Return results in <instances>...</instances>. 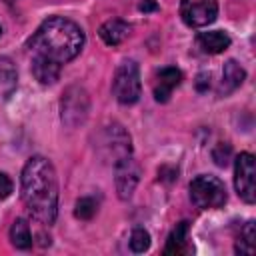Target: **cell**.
<instances>
[{
	"label": "cell",
	"instance_id": "cell-6",
	"mask_svg": "<svg viewBox=\"0 0 256 256\" xmlns=\"http://www.w3.org/2000/svg\"><path fill=\"white\" fill-rule=\"evenodd\" d=\"M100 154L104 160H108L112 166L120 162L126 156H132V138L126 132V128L118 122L108 124L100 134Z\"/></svg>",
	"mask_w": 256,
	"mask_h": 256
},
{
	"label": "cell",
	"instance_id": "cell-22",
	"mask_svg": "<svg viewBox=\"0 0 256 256\" xmlns=\"http://www.w3.org/2000/svg\"><path fill=\"white\" fill-rule=\"evenodd\" d=\"M12 180H10V176L8 174H4V172H0V200H6L10 194H12Z\"/></svg>",
	"mask_w": 256,
	"mask_h": 256
},
{
	"label": "cell",
	"instance_id": "cell-12",
	"mask_svg": "<svg viewBox=\"0 0 256 256\" xmlns=\"http://www.w3.org/2000/svg\"><path fill=\"white\" fill-rule=\"evenodd\" d=\"M246 78V70L236 62V60H226L222 68V80L218 86V96H228L232 94Z\"/></svg>",
	"mask_w": 256,
	"mask_h": 256
},
{
	"label": "cell",
	"instance_id": "cell-9",
	"mask_svg": "<svg viewBox=\"0 0 256 256\" xmlns=\"http://www.w3.org/2000/svg\"><path fill=\"white\" fill-rule=\"evenodd\" d=\"M140 180V166L134 156H126L114 164V184L120 200H130Z\"/></svg>",
	"mask_w": 256,
	"mask_h": 256
},
{
	"label": "cell",
	"instance_id": "cell-21",
	"mask_svg": "<svg viewBox=\"0 0 256 256\" xmlns=\"http://www.w3.org/2000/svg\"><path fill=\"white\" fill-rule=\"evenodd\" d=\"M212 158H214V162L218 164V166H228V162H230V158H232V148H230V144L228 142H218L216 146H214V150H212Z\"/></svg>",
	"mask_w": 256,
	"mask_h": 256
},
{
	"label": "cell",
	"instance_id": "cell-19",
	"mask_svg": "<svg viewBox=\"0 0 256 256\" xmlns=\"http://www.w3.org/2000/svg\"><path fill=\"white\" fill-rule=\"evenodd\" d=\"M96 212H98V202H96V198H92V196H82V198H78L76 208H74V216H76V218H80V220H90V218H94Z\"/></svg>",
	"mask_w": 256,
	"mask_h": 256
},
{
	"label": "cell",
	"instance_id": "cell-23",
	"mask_svg": "<svg viewBox=\"0 0 256 256\" xmlns=\"http://www.w3.org/2000/svg\"><path fill=\"white\" fill-rule=\"evenodd\" d=\"M208 88H210V74H206V72L198 74V78H196V90L198 92H206Z\"/></svg>",
	"mask_w": 256,
	"mask_h": 256
},
{
	"label": "cell",
	"instance_id": "cell-20",
	"mask_svg": "<svg viewBox=\"0 0 256 256\" xmlns=\"http://www.w3.org/2000/svg\"><path fill=\"white\" fill-rule=\"evenodd\" d=\"M130 248L132 252H146L150 248V234L144 228H134L130 234Z\"/></svg>",
	"mask_w": 256,
	"mask_h": 256
},
{
	"label": "cell",
	"instance_id": "cell-13",
	"mask_svg": "<svg viewBox=\"0 0 256 256\" xmlns=\"http://www.w3.org/2000/svg\"><path fill=\"white\" fill-rule=\"evenodd\" d=\"M230 36L224 30H210V32H200L196 36V44L204 54H220L230 46Z\"/></svg>",
	"mask_w": 256,
	"mask_h": 256
},
{
	"label": "cell",
	"instance_id": "cell-18",
	"mask_svg": "<svg viewBox=\"0 0 256 256\" xmlns=\"http://www.w3.org/2000/svg\"><path fill=\"white\" fill-rule=\"evenodd\" d=\"M256 248V228H254V220H248L246 224H242L238 240H236V252L238 254H254Z\"/></svg>",
	"mask_w": 256,
	"mask_h": 256
},
{
	"label": "cell",
	"instance_id": "cell-4",
	"mask_svg": "<svg viewBox=\"0 0 256 256\" xmlns=\"http://www.w3.org/2000/svg\"><path fill=\"white\" fill-rule=\"evenodd\" d=\"M112 92L116 100L124 106L138 102L142 84H140V70L134 60H122L118 64L114 72V80H112Z\"/></svg>",
	"mask_w": 256,
	"mask_h": 256
},
{
	"label": "cell",
	"instance_id": "cell-1",
	"mask_svg": "<svg viewBox=\"0 0 256 256\" xmlns=\"http://www.w3.org/2000/svg\"><path fill=\"white\" fill-rule=\"evenodd\" d=\"M22 202L40 224H52L58 214V176L44 156H32L20 176Z\"/></svg>",
	"mask_w": 256,
	"mask_h": 256
},
{
	"label": "cell",
	"instance_id": "cell-14",
	"mask_svg": "<svg viewBox=\"0 0 256 256\" xmlns=\"http://www.w3.org/2000/svg\"><path fill=\"white\" fill-rule=\"evenodd\" d=\"M98 34H100V38H102L104 44L118 46V44H122L130 36V26L124 20H120V18H110V20H106L100 26Z\"/></svg>",
	"mask_w": 256,
	"mask_h": 256
},
{
	"label": "cell",
	"instance_id": "cell-15",
	"mask_svg": "<svg viewBox=\"0 0 256 256\" xmlns=\"http://www.w3.org/2000/svg\"><path fill=\"white\" fill-rule=\"evenodd\" d=\"M60 68H62L60 64H54V62H50V60H46V58H42V56H30V70H32V76H34L40 84H44V86L54 84V82L58 80Z\"/></svg>",
	"mask_w": 256,
	"mask_h": 256
},
{
	"label": "cell",
	"instance_id": "cell-16",
	"mask_svg": "<svg viewBox=\"0 0 256 256\" xmlns=\"http://www.w3.org/2000/svg\"><path fill=\"white\" fill-rule=\"evenodd\" d=\"M16 82H18V74L12 60L6 56H0V100H6L12 96V92L16 90Z\"/></svg>",
	"mask_w": 256,
	"mask_h": 256
},
{
	"label": "cell",
	"instance_id": "cell-7",
	"mask_svg": "<svg viewBox=\"0 0 256 256\" xmlns=\"http://www.w3.org/2000/svg\"><path fill=\"white\" fill-rule=\"evenodd\" d=\"M234 188L246 204L256 200V162L250 152H240L234 160Z\"/></svg>",
	"mask_w": 256,
	"mask_h": 256
},
{
	"label": "cell",
	"instance_id": "cell-11",
	"mask_svg": "<svg viewBox=\"0 0 256 256\" xmlns=\"http://www.w3.org/2000/svg\"><path fill=\"white\" fill-rule=\"evenodd\" d=\"M188 222L182 220L178 222L172 232L168 234V240H166V248H164V254L166 256H184V254H190L192 252V242L188 238Z\"/></svg>",
	"mask_w": 256,
	"mask_h": 256
},
{
	"label": "cell",
	"instance_id": "cell-5",
	"mask_svg": "<svg viewBox=\"0 0 256 256\" xmlns=\"http://www.w3.org/2000/svg\"><path fill=\"white\" fill-rule=\"evenodd\" d=\"M90 112V96L80 84H72L60 98V118L68 128L84 124Z\"/></svg>",
	"mask_w": 256,
	"mask_h": 256
},
{
	"label": "cell",
	"instance_id": "cell-17",
	"mask_svg": "<svg viewBox=\"0 0 256 256\" xmlns=\"http://www.w3.org/2000/svg\"><path fill=\"white\" fill-rule=\"evenodd\" d=\"M10 242L18 248V250H28L32 246V234H30V226L24 218H18L12 228H10Z\"/></svg>",
	"mask_w": 256,
	"mask_h": 256
},
{
	"label": "cell",
	"instance_id": "cell-10",
	"mask_svg": "<svg viewBox=\"0 0 256 256\" xmlns=\"http://www.w3.org/2000/svg\"><path fill=\"white\" fill-rule=\"evenodd\" d=\"M182 82V72L174 66H166L156 74L154 80V98L156 102H168L174 88H178Z\"/></svg>",
	"mask_w": 256,
	"mask_h": 256
},
{
	"label": "cell",
	"instance_id": "cell-3",
	"mask_svg": "<svg viewBox=\"0 0 256 256\" xmlns=\"http://www.w3.org/2000/svg\"><path fill=\"white\" fill-rule=\"evenodd\" d=\"M190 198L202 210L222 208L226 204V186L212 174H200L190 182Z\"/></svg>",
	"mask_w": 256,
	"mask_h": 256
},
{
	"label": "cell",
	"instance_id": "cell-8",
	"mask_svg": "<svg viewBox=\"0 0 256 256\" xmlns=\"http://www.w3.org/2000/svg\"><path fill=\"white\" fill-rule=\"evenodd\" d=\"M180 16L190 28H204L218 16L216 0H180Z\"/></svg>",
	"mask_w": 256,
	"mask_h": 256
},
{
	"label": "cell",
	"instance_id": "cell-2",
	"mask_svg": "<svg viewBox=\"0 0 256 256\" xmlns=\"http://www.w3.org/2000/svg\"><path fill=\"white\" fill-rule=\"evenodd\" d=\"M86 36L76 22L64 16H50L36 28L26 48L30 56H42L62 66L80 54Z\"/></svg>",
	"mask_w": 256,
	"mask_h": 256
},
{
	"label": "cell",
	"instance_id": "cell-25",
	"mask_svg": "<svg viewBox=\"0 0 256 256\" xmlns=\"http://www.w3.org/2000/svg\"><path fill=\"white\" fill-rule=\"evenodd\" d=\"M0 34H2V28H0Z\"/></svg>",
	"mask_w": 256,
	"mask_h": 256
},
{
	"label": "cell",
	"instance_id": "cell-24",
	"mask_svg": "<svg viewBox=\"0 0 256 256\" xmlns=\"http://www.w3.org/2000/svg\"><path fill=\"white\" fill-rule=\"evenodd\" d=\"M138 8H140V12H152L158 8V4H156V0H142Z\"/></svg>",
	"mask_w": 256,
	"mask_h": 256
}]
</instances>
